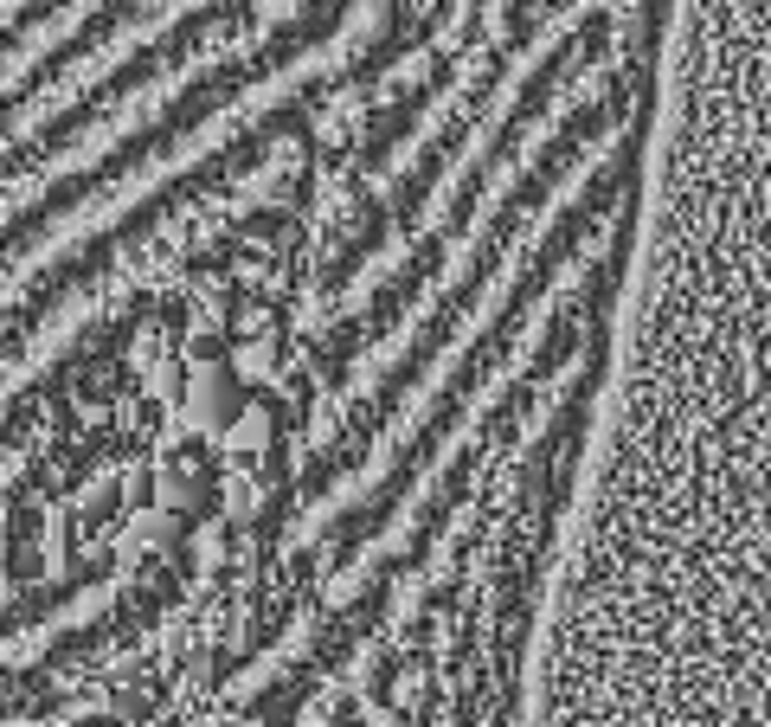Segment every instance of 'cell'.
<instances>
[{"label":"cell","mask_w":771,"mask_h":727,"mask_svg":"<svg viewBox=\"0 0 771 727\" xmlns=\"http://www.w3.org/2000/svg\"><path fill=\"white\" fill-rule=\"evenodd\" d=\"M97 7H110V0H72V7H58V20L77 33V26H84ZM270 13H277V7H270ZM277 26H283V33H296L283 13H277ZM302 33L315 39V45H329V52H341V58H347V65H361V72H367V65H399V58H411V52H399V45H386L379 33H367V26H341V33H315V26H302Z\"/></svg>","instance_id":"cell-1"}]
</instances>
